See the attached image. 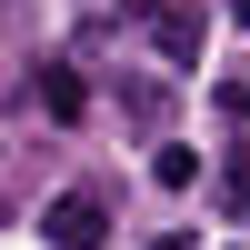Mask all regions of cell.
Segmentation results:
<instances>
[{"mask_svg":"<svg viewBox=\"0 0 250 250\" xmlns=\"http://www.w3.org/2000/svg\"><path fill=\"white\" fill-rule=\"evenodd\" d=\"M220 190H230V210L250 220V150H230V160H220Z\"/></svg>","mask_w":250,"mask_h":250,"instance_id":"cell-5","label":"cell"},{"mask_svg":"<svg viewBox=\"0 0 250 250\" xmlns=\"http://www.w3.org/2000/svg\"><path fill=\"white\" fill-rule=\"evenodd\" d=\"M40 110H50V120H80V110H90V90H80L70 60H50V70H40Z\"/></svg>","mask_w":250,"mask_h":250,"instance_id":"cell-3","label":"cell"},{"mask_svg":"<svg viewBox=\"0 0 250 250\" xmlns=\"http://www.w3.org/2000/svg\"><path fill=\"white\" fill-rule=\"evenodd\" d=\"M150 180H160V190H190V180H200V160H190V150H160V160H150Z\"/></svg>","mask_w":250,"mask_h":250,"instance_id":"cell-4","label":"cell"},{"mask_svg":"<svg viewBox=\"0 0 250 250\" xmlns=\"http://www.w3.org/2000/svg\"><path fill=\"white\" fill-rule=\"evenodd\" d=\"M230 20H240V30H250V0H230Z\"/></svg>","mask_w":250,"mask_h":250,"instance_id":"cell-6","label":"cell"},{"mask_svg":"<svg viewBox=\"0 0 250 250\" xmlns=\"http://www.w3.org/2000/svg\"><path fill=\"white\" fill-rule=\"evenodd\" d=\"M150 40H160V60H180V70H200V10H150Z\"/></svg>","mask_w":250,"mask_h":250,"instance_id":"cell-2","label":"cell"},{"mask_svg":"<svg viewBox=\"0 0 250 250\" xmlns=\"http://www.w3.org/2000/svg\"><path fill=\"white\" fill-rule=\"evenodd\" d=\"M40 240H50V250H100V240H110V210H100V190H60L50 210H40Z\"/></svg>","mask_w":250,"mask_h":250,"instance_id":"cell-1","label":"cell"}]
</instances>
